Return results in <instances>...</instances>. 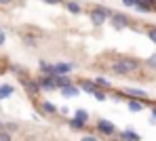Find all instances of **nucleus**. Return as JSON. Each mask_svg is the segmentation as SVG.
<instances>
[{
    "label": "nucleus",
    "mask_w": 156,
    "mask_h": 141,
    "mask_svg": "<svg viewBox=\"0 0 156 141\" xmlns=\"http://www.w3.org/2000/svg\"><path fill=\"white\" fill-rule=\"evenodd\" d=\"M118 137H120V141H141V137L137 133H133V131H122Z\"/></svg>",
    "instance_id": "nucleus-10"
},
{
    "label": "nucleus",
    "mask_w": 156,
    "mask_h": 141,
    "mask_svg": "<svg viewBox=\"0 0 156 141\" xmlns=\"http://www.w3.org/2000/svg\"><path fill=\"white\" fill-rule=\"evenodd\" d=\"M72 70H74V63H55L53 65V78L55 76H66Z\"/></svg>",
    "instance_id": "nucleus-2"
},
{
    "label": "nucleus",
    "mask_w": 156,
    "mask_h": 141,
    "mask_svg": "<svg viewBox=\"0 0 156 141\" xmlns=\"http://www.w3.org/2000/svg\"><path fill=\"white\" fill-rule=\"evenodd\" d=\"M44 2H47V4H59L61 0H44Z\"/></svg>",
    "instance_id": "nucleus-28"
},
{
    "label": "nucleus",
    "mask_w": 156,
    "mask_h": 141,
    "mask_svg": "<svg viewBox=\"0 0 156 141\" xmlns=\"http://www.w3.org/2000/svg\"><path fill=\"white\" fill-rule=\"evenodd\" d=\"M21 84L26 86L32 95H38V93H40V84H38L36 80H30V78H26V76H21Z\"/></svg>",
    "instance_id": "nucleus-5"
},
{
    "label": "nucleus",
    "mask_w": 156,
    "mask_h": 141,
    "mask_svg": "<svg viewBox=\"0 0 156 141\" xmlns=\"http://www.w3.org/2000/svg\"><path fill=\"white\" fill-rule=\"evenodd\" d=\"M42 110H44V114H55L57 112V105L51 103V101H44V103H42Z\"/></svg>",
    "instance_id": "nucleus-16"
},
{
    "label": "nucleus",
    "mask_w": 156,
    "mask_h": 141,
    "mask_svg": "<svg viewBox=\"0 0 156 141\" xmlns=\"http://www.w3.org/2000/svg\"><path fill=\"white\" fill-rule=\"evenodd\" d=\"M95 9H97V11H99V13H104L105 17H114V13H112V11H110V9H105V6H95Z\"/></svg>",
    "instance_id": "nucleus-19"
},
{
    "label": "nucleus",
    "mask_w": 156,
    "mask_h": 141,
    "mask_svg": "<svg viewBox=\"0 0 156 141\" xmlns=\"http://www.w3.org/2000/svg\"><path fill=\"white\" fill-rule=\"evenodd\" d=\"M82 141H97V137H93V135H84Z\"/></svg>",
    "instance_id": "nucleus-26"
},
{
    "label": "nucleus",
    "mask_w": 156,
    "mask_h": 141,
    "mask_svg": "<svg viewBox=\"0 0 156 141\" xmlns=\"http://www.w3.org/2000/svg\"><path fill=\"white\" fill-rule=\"evenodd\" d=\"M4 40H6V36H4V32L0 29V44H4Z\"/></svg>",
    "instance_id": "nucleus-27"
},
{
    "label": "nucleus",
    "mask_w": 156,
    "mask_h": 141,
    "mask_svg": "<svg viewBox=\"0 0 156 141\" xmlns=\"http://www.w3.org/2000/svg\"><path fill=\"white\" fill-rule=\"evenodd\" d=\"M38 84H40V88H47V91H55V88H57L53 76H42V78H38Z\"/></svg>",
    "instance_id": "nucleus-7"
},
{
    "label": "nucleus",
    "mask_w": 156,
    "mask_h": 141,
    "mask_svg": "<svg viewBox=\"0 0 156 141\" xmlns=\"http://www.w3.org/2000/svg\"><path fill=\"white\" fill-rule=\"evenodd\" d=\"M97 131H99L101 135H114V133H116L114 124H112L110 120H104V118H101V120L97 122Z\"/></svg>",
    "instance_id": "nucleus-3"
},
{
    "label": "nucleus",
    "mask_w": 156,
    "mask_h": 141,
    "mask_svg": "<svg viewBox=\"0 0 156 141\" xmlns=\"http://www.w3.org/2000/svg\"><path fill=\"white\" fill-rule=\"evenodd\" d=\"M148 65H152V67H156V55H152L150 59H148Z\"/></svg>",
    "instance_id": "nucleus-25"
},
{
    "label": "nucleus",
    "mask_w": 156,
    "mask_h": 141,
    "mask_svg": "<svg viewBox=\"0 0 156 141\" xmlns=\"http://www.w3.org/2000/svg\"><path fill=\"white\" fill-rule=\"evenodd\" d=\"M53 80H55V86H57V88H66V86L72 84V80H70L68 76H55Z\"/></svg>",
    "instance_id": "nucleus-11"
},
{
    "label": "nucleus",
    "mask_w": 156,
    "mask_h": 141,
    "mask_svg": "<svg viewBox=\"0 0 156 141\" xmlns=\"http://www.w3.org/2000/svg\"><path fill=\"white\" fill-rule=\"evenodd\" d=\"M70 126L74 129V131H84V122H80V120H76V118H70Z\"/></svg>",
    "instance_id": "nucleus-15"
},
{
    "label": "nucleus",
    "mask_w": 156,
    "mask_h": 141,
    "mask_svg": "<svg viewBox=\"0 0 156 141\" xmlns=\"http://www.w3.org/2000/svg\"><path fill=\"white\" fill-rule=\"evenodd\" d=\"M0 141H11V135L4 133V131H0Z\"/></svg>",
    "instance_id": "nucleus-24"
},
{
    "label": "nucleus",
    "mask_w": 156,
    "mask_h": 141,
    "mask_svg": "<svg viewBox=\"0 0 156 141\" xmlns=\"http://www.w3.org/2000/svg\"><path fill=\"white\" fill-rule=\"evenodd\" d=\"M129 110H131V112H141V110H144V105H141V101L131 99V101H129Z\"/></svg>",
    "instance_id": "nucleus-17"
},
{
    "label": "nucleus",
    "mask_w": 156,
    "mask_h": 141,
    "mask_svg": "<svg viewBox=\"0 0 156 141\" xmlns=\"http://www.w3.org/2000/svg\"><path fill=\"white\" fill-rule=\"evenodd\" d=\"M112 26H114L116 29L127 28V26H129V17H127V15H120V13H114V17H112Z\"/></svg>",
    "instance_id": "nucleus-4"
},
{
    "label": "nucleus",
    "mask_w": 156,
    "mask_h": 141,
    "mask_svg": "<svg viewBox=\"0 0 156 141\" xmlns=\"http://www.w3.org/2000/svg\"><path fill=\"white\" fill-rule=\"evenodd\" d=\"M89 17H91V21H93L95 26H104V23H105V19H108L104 13H99L97 9H93V11L89 13Z\"/></svg>",
    "instance_id": "nucleus-6"
},
{
    "label": "nucleus",
    "mask_w": 156,
    "mask_h": 141,
    "mask_svg": "<svg viewBox=\"0 0 156 141\" xmlns=\"http://www.w3.org/2000/svg\"><path fill=\"white\" fill-rule=\"evenodd\" d=\"M137 67H139V61H137V59H131V57H122V59H118V61L112 65V70H114L116 76L131 74V72H135Z\"/></svg>",
    "instance_id": "nucleus-1"
},
{
    "label": "nucleus",
    "mask_w": 156,
    "mask_h": 141,
    "mask_svg": "<svg viewBox=\"0 0 156 141\" xmlns=\"http://www.w3.org/2000/svg\"><path fill=\"white\" fill-rule=\"evenodd\" d=\"M93 97H95V99H97V101H105V99H108V95H105L104 91H97V93H95V95H93Z\"/></svg>",
    "instance_id": "nucleus-21"
},
{
    "label": "nucleus",
    "mask_w": 156,
    "mask_h": 141,
    "mask_svg": "<svg viewBox=\"0 0 156 141\" xmlns=\"http://www.w3.org/2000/svg\"><path fill=\"white\" fill-rule=\"evenodd\" d=\"M154 120H156V110L152 108V122H154Z\"/></svg>",
    "instance_id": "nucleus-29"
},
{
    "label": "nucleus",
    "mask_w": 156,
    "mask_h": 141,
    "mask_svg": "<svg viewBox=\"0 0 156 141\" xmlns=\"http://www.w3.org/2000/svg\"><path fill=\"white\" fill-rule=\"evenodd\" d=\"M0 74H2V67H0Z\"/></svg>",
    "instance_id": "nucleus-31"
},
{
    "label": "nucleus",
    "mask_w": 156,
    "mask_h": 141,
    "mask_svg": "<svg viewBox=\"0 0 156 141\" xmlns=\"http://www.w3.org/2000/svg\"><path fill=\"white\" fill-rule=\"evenodd\" d=\"M122 4H125V6H133V9H135V6H137V0H122Z\"/></svg>",
    "instance_id": "nucleus-23"
},
{
    "label": "nucleus",
    "mask_w": 156,
    "mask_h": 141,
    "mask_svg": "<svg viewBox=\"0 0 156 141\" xmlns=\"http://www.w3.org/2000/svg\"><path fill=\"white\" fill-rule=\"evenodd\" d=\"M127 93H129V97H139V99H146V91H141V88H127Z\"/></svg>",
    "instance_id": "nucleus-13"
},
{
    "label": "nucleus",
    "mask_w": 156,
    "mask_h": 141,
    "mask_svg": "<svg viewBox=\"0 0 156 141\" xmlns=\"http://www.w3.org/2000/svg\"><path fill=\"white\" fill-rule=\"evenodd\" d=\"M95 84H97V86H104V88H108V86H110V80H105V78H97V80H95Z\"/></svg>",
    "instance_id": "nucleus-20"
},
{
    "label": "nucleus",
    "mask_w": 156,
    "mask_h": 141,
    "mask_svg": "<svg viewBox=\"0 0 156 141\" xmlns=\"http://www.w3.org/2000/svg\"><path fill=\"white\" fill-rule=\"evenodd\" d=\"M61 95L63 97H78L80 95V88L74 84H70V86H66V88H61Z\"/></svg>",
    "instance_id": "nucleus-9"
},
{
    "label": "nucleus",
    "mask_w": 156,
    "mask_h": 141,
    "mask_svg": "<svg viewBox=\"0 0 156 141\" xmlns=\"http://www.w3.org/2000/svg\"><path fill=\"white\" fill-rule=\"evenodd\" d=\"M13 93H15V88H13L11 84H2L0 86V99H9Z\"/></svg>",
    "instance_id": "nucleus-12"
},
{
    "label": "nucleus",
    "mask_w": 156,
    "mask_h": 141,
    "mask_svg": "<svg viewBox=\"0 0 156 141\" xmlns=\"http://www.w3.org/2000/svg\"><path fill=\"white\" fill-rule=\"evenodd\" d=\"M80 91H87V93H91V95H95L97 93V84L93 82V80H80Z\"/></svg>",
    "instance_id": "nucleus-8"
},
{
    "label": "nucleus",
    "mask_w": 156,
    "mask_h": 141,
    "mask_svg": "<svg viewBox=\"0 0 156 141\" xmlns=\"http://www.w3.org/2000/svg\"><path fill=\"white\" fill-rule=\"evenodd\" d=\"M74 118L87 124V122H89V112H84V110H76V114H74Z\"/></svg>",
    "instance_id": "nucleus-14"
},
{
    "label": "nucleus",
    "mask_w": 156,
    "mask_h": 141,
    "mask_svg": "<svg viewBox=\"0 0 156 141\" xmlns=\"http://www.w3.org/2000/svg\"><path fill=\"white\" fill-rule=\"evenodd\" d=\"M66 6H68V11H70V13H74V15L82 13V9H80V4H78V2H68Z\"/></svg>",
    "instance_id": "nucleus-18"
},
{
    "label": "nucleus",
    "mask_w": 156,
    "mask_h": 141,
    "mask_svg": "<svg viewBox=\"0 0 156 141\" xmlns=\"http://www.w3.org/2000/svg\"><path fill=\"white\" fill-rule=\"evenodd\" d=\"M9 2H11V0H0V4H9Z\"/></svg>",
    "instance_id": "nucleus-30"
},
{
    "label": "nucleus",
    "mask_w": 156,
    "mask_h": 141,
    "mask_svg": "<svg viewBox=\"0 0 156 141\" xmlns=\"http://www.w3.org/2000/svg\"><path fill=\"white\" fill-rule=\"evenodd\" d=\"M148 36H150V40L156 44V28H150V29H148Z\"/></svg>",
    "instance_id": "nucleus-22"
}]
</instances>
